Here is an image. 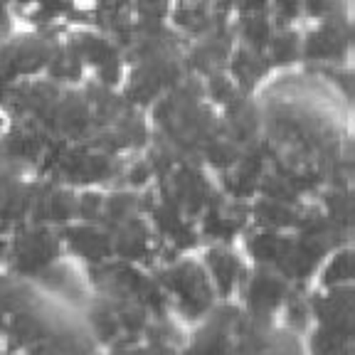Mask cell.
Instances as JSON below:
<instances>
[{
    "label": "cell",
    "instance_id": "2e32d148",
    "mask_svg": "<svg viewBox=\"0 0 355 355\" xmlns=\"http://www.w3.org/2000/svg\"><path fill=\"white\" fill-rule=\"evenodd\" d=\"M269 64L274 67H288L301 60V33L296 30V25H286V28H277L269 37V44L264 50Z\"/></svg>",
    "mask_w": 355,
    "mask_h": 355
},
{
    "label": "cell",
    "instance_id": "5bb4252c",
    "mask_svg": "<svg viewBox=\"0 0 355 355\" xmlns=\"http://www.w3.org/2000/svg\"><path fill=\"white\" fill-rule=\"evenodd\" d=\"M301 343L306 355H353V333L318 326V323H311V328L306 331V340Z\"/></svg>",
    "mask_w": 355,
    "mask_h": 355
},
{
    "label": "cell",
    "instance_id": "5b68a950",
    "mask_svg": "<svg viewBox=\"0 0 355 355\" xmlns=\"http://www.w3.org/2000/svg\"><path fill=\"white\" fill-rule=\"evenodd\" d=\"M291 291H294V284L284 279L279 272L266 269V266H254L239 288V296H242L239 306L252 318L277 321L279 309Z\"/></svg>",
    "mask_w": 355,
    "mask_h": 355
},
{
    "label": "cell",
    "instance_id": "8992f818",
    "mask_svg": "<svg viewBox=\"0 0 355 355\" xmlns=\"http://www.w3.org/2000/svg\"><path fill=\"white\" fill-rule=\"evenodd\" d=\"M33 282L42 294L79 311L94 296V291L89 286L87 272H84V264H79L77 259H69L67 254L52 261L50 266H44L40 274H35Z\"/></svg>",
    "mask_w": 355,
    "mask_h": 355
},
{
    "label": "cell",
    "instance_id": "ba28073f",
    "mask_svg": "<svg viewBox=\"0 0 355 355\" xmlns=\"http://www.w3.org/2000/svg\"><path fill=\"white\" fill-rule=\"evenodd\" d=\"M202 266L215 288L217 301H234L239 296L244 279L250 274V266L244 264L242 252L234 247V242H212L202 252Z\"/></svg>",
    "mask_w": 355,
    "mask_h": 355
},
{
    "label": "cell",
    "instance_id": "9a60e30c",
    "mask_svg": "<svg viewBox=\"0 0 355 355\" xmlns=\"http://www.w3.org/2000/svg\"><path fill=\"white\" fill-rule=\"evenodd\" d=\"M353 284V250L348 244H340L316 269L313 277V288H333V286H345Z\"/></svg>",
    "mask_w": 355,
    "mask_h": 355
},
{
    "label": "cell",
    "instance_id": "e0dca14e",
    "mask_svg": "<svg viewBox=\"0 0 355 355\" xmlns=\"http://www.w3.org/2000/svg\"><path fill=\"white\" fill-rule=\"evenodd\" d=\"M301 15L311 17V20H316V22L345 17L343 0H304V6H301Z\"/></svg>",
    "mask_w": 355,
    "mask_h": 355
},
{
    "label": "cell",
    "instance_id": "d6986e66",
    "mask_svg": "<svg viewBox=\"0 0 355 355\" xmlns=\"http://www.w3.org/2000/svg\"><path fill=\"white\" fill-rule=\"evenodd\" d=\"M6 123H8V114L3 111V106H0V133H3V128H6Z\"/></svg>",
    "mask_w": 355,
    "mask_h": 355
},
{
    "label": "cell",
    "instance_id": "277c9868",
    "mask_svg": "<svg viewBox=\"0 0 355 355\" xmlns=\"http://www.w3.org/2000/svg\"><path fill=\"white\" fill-rule=\"evenodd\" d=\"M60 40H52L42 33H22L8 35L0 42V69L8 82H20V79H33L44 74L50 64L55 47Z\"/></svg>",
    "mask_w": 355,
    "mask_h": 355
},
{
    "label": "cell",
    "instance_id": "ac0fdd59",
    "mask_svg": "<svg viewBox=\"0 0 355 355\" xmlns=\"http://www.w3.org/2000/svg\"><path fill=\"white\" fill-rule=\"evenodd\" d=\"M8 247H10V237H0V266H6Z\"/></svg>",
    "mask_w": 355,
    "mask_h": 355
},
{
    "label": "cell",
    "instance_id": "52a82bcc",
    "mask_svg": "<svg viewBox=\"0 0 355 355\" xmlns=\"http://www.w3.org/2000/svg\"><path fill=\"white\" fill-rule=\"evenodd\" d=\"M111 232V244H114V257L131 264L148 266L155 264L161 257V242L150 225L148 215H133L126 217L123 222L114 225Z\"/></svg>",
    "mask_w": 355,
    "mask_h": 355
},
{
    "label": "cell",
    "instance_id": "8fae6325",
    "mask_svg": "<svg viewBox=\"0 0 355 355\" xmlns=\"http://www.w3.org/2000/svg\"><path fill=\"white\" fill-rule=\"evenodd\" d=\"M309 306L313 323L353 333V284L333 288H311Z\"/></svg>",
    "mask_w": 355,
    "mask_h": 355
},
{
    "label": "cell",
    "instance_id": "7a4b0ae2",
    "mask_svg": "<svg viewBox=\"0 0 355 355\" xmlns=\"http://www.w3.org/2000/svg\"><path fill=\"white\" fill-rule=\"evenodd\" d=\"M60 257H64L60 230L35 225V222H22L10 234L6 272L22 279H33L35 274H40L44 266H50Z\"/></svg>",
    "mask_w": 355,
    "mask_h": 355
},
{
    "label": "cell",
    "instance_id": "4fadbf2b",
    "mask_svg": "<svg viewBox=\"0 0 355 355\" xmlns=\"http://www.w3.org/2000/svg\"><path fill=\"white\" fill-rule=\"evenodd\" d=\"M272 72V64L264 52H257L247 44H234L227 57V74L242 94H252L257 84Z\"/></svg>",
    "mask_w": 355,
    "mask_h": 355
},
{
    "label": "cell",
    "instance_id": "9c48e42d",
    "mask_svg": "<svg viewBox=\"0 0 355 355\" xmlns=\"http://www.w3.org/2000/svg\"><path fill=\"white\" fill-rule=\"evenodd\" d=\"M60 237L64 244V254L74 257L79 264L96 266L101 261H109L114 257V244H111V232L101 227L99 222H82L74 220L69 225H62Z\"/></svg>",
    "mask_w": 355,
    "mask_h": 355
},
{
    "label": "cell",
    "instance_id": "6da1fadb",
    "mask_svg": "<svg viewBox=\"0 0 355 355\" xmlns=\"http://www.w3.org/2000/svg\"><path fill=\"white\" fill-rule=\"evenodd\" d=\"M155 279L166 294L171 313L183 326L202 321L217 304V294L205 266L195 257H178L168 264H161Z\"/></svg>",
    "mask_w": 355,
    "mask_h": 355
},
{
    "label": "cell",
    "instance_id": "30bf717a",
    "mask_svg": "<svg viewBox=\"0 0 355 355\" xmlns=\"http://www.w3.org/2000/svg\"><path fill=\"white\" fill-rule=\"evenodd\" d=\"M350 50V30L345 17L321 20L311 33L301 35V60L340 64Z\"/></svg>",
    "mask_w": 355,
    "mask_h": 355
},
{
    "label": "cell",
    "instance_id": "7c38bea8",
    "mask_svg": "<svg viewBox=\"0 0 355 355\" xmlns=\"http://www.w3.org/2000/svg\"><path fill=\"white\" fill-rule=\"evenodd\" d=\"M294 244V232H274V230H254L244 234V252L254 266H266L279 272Z\"/></svg>",
    "mask_w": 355,
    "mask_h": 355
},
{
    "label": "cell",
    "instance_id": "3957f363",
    "mask_svg": "<svg viewBox=\"0 0 355 355\" xmlns=\"http://www.w3.org/2000/svg\"><path fill=\"white\" fill-rule=\"evenodd\" d=\"M242 309L237 301H217L202 321L193 326L178 355H230Z\"/></svg>",
    "mask_w": 355,
    "mask_h": 355
}]
</instances>
